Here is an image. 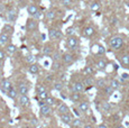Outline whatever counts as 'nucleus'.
Instances as JSON below:
<instances>
[{
	"instance_id": "9b49d317",
	"label": "nucleus",
	"mask_w": 129,
	"mask_h": 128,
	"mask_svg": "<svg viewBox=\"0 0 129 128\" xmlns=\"http://www.w3.org/2000/svg\"><path fill=\"white\" fill-rule=\"evenodd\" d=\"M57 111H58V115H65V114H70V109H69V107L65 105V103H62L61 106L58 107V109H57Z\"/></svg>"
},
{
	"instance_id": "0eeeda50",
	"label": "nucleus",
	"mask_w": 129,
	"mask_h": 128,
	"mask_svg": "<svg viewBox=\"0 0 129 128\" xmlns=\"http://www.w3.org/2000/svg\"><path fill=\"white\" fill-rule=\"evenodd\" d=\"M28 85L26 84V83H19L18 85V91L19 93H20V95H27V93H28Z\"/></svg>"
},
{
	"instance_id": "09e8293b",
	"label": "nucleus",
	"mask_w": 129,
	"mask_h": 128,
	"mask_svg": "<svg viewBox=\"0 0 129 128\" xmlns=\"http://www.w3.org/2000/svg\"><path fill=\"white\" fill-rule=\"evenodd\" d=\"M111 24H112V25H117V24H118V19L117 18H112V21H111Z\"/></svg>"
},
{
	"instance_id": "37998d69",
	"label": "nucleus",
	"mask_w": 129,
	"mask_h": 128,
	"mask_svg": "<svg viewBox=\"0 0 129 128\" xmlns=\"http://www.w3.org/2000/svg\"><path fill=\"white\" fill-rule=\"evenodd\" d=\"M59 57H61V55H59L58 53H55V54H54V57H53L54 62H56V61H58V60H59Z\"/></svg>"
},
{
	"instance_id": "393cba45",
	"label": "nucleus",
	"mask_w": 129,
	"mask_h": 128,
	"mask_svg": "<svg viewBox=\"0 0 129 128\" xmlns=\"http://www.w3.org/2000/svg\"><path fill=\"white\" fill-rule=\"evenodd\" d=\"M121 64L123 66H128L129 65V55H123L121 57Z\"/></svg>"
},
{
	"instance_id": "423d86ee",
	"label": "nucleus",
	"mask_w": 129,
	"mask_h": 128,
	"mask_svg": "<svg viewBox=\"0 0 129 128\" xmlns=\"http://www.w3.org/2000/svg\"><path fill=\"white\" fill-rule=\"evenodd\" d=\"M84 83L83 82H75L73 84V92H79V93H81V92H83L84 91Z\"/></svg>"
},
{
	"instance_id": "c03bdc74",
	"label": "nucleus",
	"mask_w": 129,
	"mask_h": 128,
	"mask_svg": "<svg viewBox=\"0 0 129 128\" xmlns=\"http://www.w3.org/2000/svg\"><path fill=\"white\" fill-rule=\"evenodd\" d=\"M61 80H62V81H66V80H68V74H66V73H64V74H62ZM62 81H61V82H62Z\"/></svg>"
},
{
	"instance_id": "c85d7f7f",
	"label": "nucleus",
	"mask_w": 129,
	"mask_h": 128,
	"mask_svg": "<svg viewBox=\"0 0 129 128\" xmlns=\"http://www.w3.org/2000/svg\"><path fill=\"white\" fill-rule=\"evenodd\" d=\"M55 98H53V97H48L47 98V99L45 100V102H46V105L47 106H49V107H51V106H53V105H55Z\"/></svg>"
},
{
	"instance_id": "5701e85b",
	"label": "nucleus",
	"mask_w": 129,
	"mask_h": 128,
	"mask_svg": "<svg viewBox=\"0 0 129 128\" xmlns=\"http://www.w3.org/2000/svg\"><path fill=\"white\" fill-rule=\"evenodd\" d=\"M83 72H84V74L85 75H92L93 74V69L91 68V66H85V68L83 69Z\"/></svg>"
},
{
	"instance_id": "58836bf2",
	"label": "nucleus",
	"mask_w": 129,
	"mask_h": 128,
	"mask_svg": "<svg viewBox=\"0 0 129 128\" xmlns=\"http://www.w3.org/2000/svg\"><path fill=\"white\" fill-rule=\"evenodd\" d=\"M4 30L6 31V33L11 34L12 31H14V28H12V26H10V25H6V26L4 27Z\"/></svg>"
},
{
	"instance_id": "9d476101",
	"label": "nucleus",
	"mask_w": 129,
	"mask_h": 128,
	"mask_svg": "<svg viewBox=\"0 0 129 128\" xmlns=\"http://www.w3.org/2000/svg\"><path fill=\"white\" fill-rule=\"evenodd\" d=\"M19 103H20V106H23V107H28L29 103H30V100H29V98L27 97V95H20V98H19Z\"/></svg>"
},
{
	"instance_id": "2f4dec72",
	"label": "nucleus",
	"mask_w": 129,
	"mask_h": 128,
	"mask_svg": "<svg viewBox=\"0 0 129 128\" xmlns=\"http://www.w3.org/2000/svg\"><path fill=\"white\" fill-rule=\"evenodd\" d=\"M17 50L16 45H14V44H9V45H7V52H9V53H15Z\"/></svg>"
},
{
	"instance_id": "20e7f679",
	"label": "nucleus",
	"mask_w": 129,
	"mask_h": 128,
	"mask_svg": "<svg viewBox=\"0 0 129 128\" xmlns=\"http://www.w3.org/2000/svg\"><path fill=\"white\" fill-rule=\"evenodd\" d=\"M66 44H68V46L71 50H74L78 46V39H76L75 36H70L68 38V41H66Z\"/></svg>"
},
{
	"instance_id": "c756f323",
	"label": "nucleus",
	"mask_w": 129,
	"mask_h": 128,
	"mask_svg": "<svg viewBox=\"0 0 129 128\" xmlns=\"http://www.w3.org/2000/svg\"><path fill=\"white\" fill-rule=\"evenodd\" d=\"M81 124H82V121H81L79 118L73 119V121H72V126H73V128H79L81 126Z\"/></svg>"
},
{
	"instance_id": "bf43d9fd",
	"label": "nucleus",
	"mask_w": 129,
	"mask_h": 128,
	"mask_svg": "<svg viewBox=\"0 0 129 128\" xmlns=\"http://www.w3.org/2000/svg\"><path fill=\"white\" fill-rule=\"evenodd\" d=\"M57 128H58V127H57Z\"/></svg>"
},
{
	"instance_id": "7c9ffc66",
	"label": "nucleus",
	"mask_w": 129,
	"mask_h": 128,
	"mask_svg": "<svg viewBox=\"0 0 129 128\" xmlns=\"http://www.w3.org/2000/svg\"><path fill=\"white\" fill-rule=\"evenodd\" d=\"M55 16H56V13H55V11H53V10L46 13V18L48 19V20H52V19H54V18H55Z\"/></svg>"
},
{
	"instance_id": "8fccbe9b",
	"label": "nucleus",
	"mask_w": 129,
	"mask_h": 128,
	"mask_svg": "<svg viewBox=\"0 0 129 128\" xmlns=\"http://www.w3.org/2000/svg\"><path fill=\"white\" fill-rule=\"evenodd\" d=\"M62 37V33L59 30H57V34H56V39H59Z\"/></svg>"
},
{
	"instance_id": "bb28decb",
	"label": "nucleus",
	"mask_w": 129,
	"mask_h": 128,
	"mask_svg": "<svg viewBox=\"0 0 129 128\" xmlns=\"http://www.w3.org/2000/svg\"><path fill=\"white\" fill-rule=\"evenodd\" d=\"M35 61H36V57L34 55H28L26 56V62L29 63L31 65V64H35Z\"/></svg>"
},
{
	"instance_id": "79ce46f5",
	"label": "nucleus",
	"mask_w": 129,
	"mask_h": 128,
	"mask_svg": "<svg viewBox=\"0 0 129 128\" xmlns=\"http://www.w3.org/2000/svg\"><path fill=\"white\" fill-rule=\"evenodd\" d=\"M62 4H63V6L69 7L72 4V0H62Z\"/></svg>"
},
{
	"instance_id": "cd10ccee",
	"label": "nucleus",
	"mask_w": 129,
	"mask_h": 128,
	"mask_svg": "<svg viewBox=\"0 0 129 128\" xmlns=\"http://www.w3.org/2000/svg\"><path fill=\"white\" fill-rule=\"evenodd\" d=\"M90 8H91L92 11H98L99 9H100V4H99V2H92L91 6H90Z\"/></svg>"
},
{
	"instance_id": "f3484780",
	"label": "nucleus",
	"mask_w": 129,
	"mask_h": 128,
	"mask_svg": "<svg viewBox=\"0 0 129 128\" xmlns=\"http://www.w3.org/2000/svg\"><path fill=\"white\" fill-rule=\"evenodd\" d=\"M95 66L98 70H105L106 66H107V62L105 60H99L98 62L95 63Z\"/></svg>"
},
{
	"instance_id": "603ef678",
	"label": "nucleus",
	"mask_w": 129,
	"mask_h": 128,
	"mask_svg": "<svg viewBox=\"0 0 129 128\" xmlns=\"http://www.w3.org/2000/svg\"><path fill=\"white\" fill-rule=\"evenodd\" d=\"M98 128H108V127H107L105 124H101V125H99L98 126Z\"/></svg>"
},
{
	"instance_id": "7ed1b4c3",
	"label": "nucleus",
	"mask_w": 129,
	"mask_h": 128,
	"mask_svg": "<svg viewBox=\"0 0 129 128\" xmlns=\"http://www.w3.org/2000/svg\"><path fill=\"white\" fill-rule=\"evenodd\" d=\"M37 27H38V24H37V21L35 19H28L27 20V25H26V29L28 31H33L37 29Z\"/></svg>"
},
{
	"instance_id": "de8ad7c7",
	"label": "nucleus",
	"mask_w": 129,
	"mask_h": 128,
	"mask_svg": "<svg viewBox=\"0 0 129 128\" xmlns=\"http://www.w3.org/2000/svg\"><path fill=\"white\" fill-rule=\"evenodd\" d=\"M5 58V53L2 51H0V61H2Z\"/></svg>"
},
{
	"instance_id": "aec40b11",
	"label": "nucleus",
	"mask_w": 129,
	"mask_h": 128,
	"mask_svg": "<svg viewBox=\"0 0 129 128\" xmlns=\"http://www.w3.org/2000/svg\"><path fill=\"white\" fill-rule=\"evenodd\" d=\"M53 46H51V45H46V46H44L43 47V54H45V55H49V54H52L53 53Z\"/></svg>"
},
{
	"instance_id": "4be33fe9",
	"label": "nucleus",
	"mask_w": 129,
	"mask_h": 128,
	"mask_svg": "<svg viewBox=\"0 0 129 128\" xmlns=\"http://www.w3.org/2000/svg\"><path fill=\"white\" fill-rule=\"evenodd\" d=\"M56 34H57V29L55 28H51L48 30V36L51 39H56Z\"/></svg>"
},
{
	"instance_id": "f704fd0d",
	"label": "nucleus",
	"mask_w": 129,
	"mask_h": 128,
	"mask_svg": "<svg viewBox=\"0 0 129 128\" xmlns=\"http://www.w3.org/2000/svg\"><path fill=\"white\" fill-rule=\"evenodd\" d=\"M103 91H105V93H107L108 95H111L113 92V89L110 87V85H107V87L103 88Z\"/></svg>"
},
{
	"instance_id": "1a4fd4ad",
	"label": "nucleus",
	"mask_w": 129,
	"mask_h": 128,
	"mask_svg": "<svg viewBox=\"0 0 129 128\" xmlns=\"http://www.w3.org/2000/svg\"><path fill=\"white\" fill-rule=\"evenodd\" d=\"M59 118H61V120L64 122V124H70V122L73 121V116H72L71 114L59 115Z\"/></svg>"
},
{
	"instance_id": "39448f33",
	"label": "nucleus",
	"mask_w": 129,
	"mask_h": 128,
	"mask_svg": "<svg viewBox=\"0 0 129 128\" xmlns=\"http://www.w3.org/2000/svg\"><path fill=\"white\" fill-rule=\"evenodd\" d=\"M52 107H49V106H44V107L41 108V110H39V114H41L42 117H47V116H49L52 114Z\"/></svg>"
},
{
	"instance_id": "6e6552de",
	"label": "nucleus",
	"mask_w": 129,
	"mask_h": 128,
	"mask_svg": "<svg viewBox=\"0 0 129 128\" xmlns=\"http://www.w3.org/2000/svg\"><path fill=\"white\" fill-rule=\"evenodd\" d=\"M62 60L65 64H72L74 62V56L70 53H65L63 55V57H62Z\"/></svg>"
},
{
	"instance_id": "72a5a7b5",
	"label": "nucleus",
	"mask_w": 129,
	"mask_h": 128,
	"mask_svg": "<svg viewBox=\"0 0 129 128\" xmlns=\"http://www.w3.org/2000/svg\"><path fill=\"white\" fill-rule=\"evenodd\" d=\"M102 110L105 112H109L111 110V105L109 102H106V103H103L102 105Z\"/></svg>"
},
{
	"instance_id": "f03ea898",
	"label": "nucleus",
	"mask_w": 129,
	"mask_h": 128,
	"mask_svg": "<svg viewBox=\"0 0 129 128\" xmlns=\"http://www.w3.org/2000/svg\"><path fill=\"white\" fill-rule=\"evenodd\" d=\"M11 88H12V84L10 83V81L7 80V79H4L0 82V89H1V91L4 93H8L11 90Z\"/></svg>"
},
{
	"instance_id": "ddd939ff",
	"label": "nucleus",
	"mask_w": 129,
	"mask_h": 128,
	"mask_svg": "<svg viewBox=\"0 0 129 128\" xmlns=\"http://www.w3.org/2000/svg\"><path fill=\"white\" fill-rule=\"evenodd\" d=\"M90 108V105H89V101H82L79 105V109L81 110L82 112H86Z\"/></svg>"
},
{
	"instance_id": "c9c22d12",
	"label": "nucleus",
	"mask_w": 129,
	"mask_h": 128,
	"mask_svg": "<svg viewBox=\"0 0 129 128\" xmlns=\"http://www.w3.org/2000/svg\"><path fill=\"white\" fill-rule=\"evenodd\" d=\"M105 53H106V48L102 45H98V52H96V54L98 55H103Z\"/></svg>"
},
{
	"instance_id": "864d4df0",
	"label": "nucleus",
	"mask_w": 129,
	"mask_h": 128,
	"mask_svg": "<svg viewBox=\"0 0 129 128\" xmlns=\"http://www.w3.org/2000/svg\"><path fill=\"white\" fill-rule=\"evenodd\" d=\"M46 79H47V81H51L52 79H53V77H52V75H48V77H47Z\"/></svg>"
},
{
	"instance_id": "ea45409f",
	"label": "nucleus",
	"mask_w": 129,
	"mask_h": 128,
	"mask_svg": "<svg viewBox=\"0 0 129 128\" xmlns=\"http://www.w3.org/2000/svg\"><path fill=\"white\" fill-rule=\"evenodd\" d=\"M74 33H75V31H74L73 27H69V28L66 29V34H68L69 37H70V36H74Z\"/></svg>"
},
{
	"instance_id": "6e6d98bb",
	"label": "nucleus",
	"mask_w": 129,
	"mask_h": 128,
	"mask_svg": "<svg viewBox=\"0 0 129 128\" xmlns=\"http://www.w3.org/2000/svg\"><path fill=\"white\" fill-rule=\"evenodd\" d=\"M84 128H93V127L91 126V125H85V126H84Z\"/></svg>"
},
{
	"instance_id": "412c9836",
	"label": "nucleus",
	"mask_w": 129,
	"mask_h": 128,
	"mask_svg": "<svg viewBox=\"0 0 129 128\" xmlns=\"http://www.w3.org/2000/svg\"><path fill=\"white\" fill-rule=\"evenodd\" d=\"M95 85H96V88H100V89H103L105 87H107V84H106V80H105V79H99V80L96 81Z\"/></svg>"
},
{
	"instance_id": "4d7b16f0",
	"label": "nucleus",
	"mask_w": 129,
	"mask_h": 128,
	"mask_svg": "<svg viewBox=\"0 0 129 128\" xmlns=\"http://www.w3.org/2000/svg\"><path fill=\"white\" fill-rule=\"evenodd\" d=\"M2 70V64H1V62H0V71Z\"/></svg>"
},
{
	"instance_id": "a18cd8bd",
	"label": "nucleus",
	"mask_w": 129,
	"mask_h": 128,
	"mask_svg": "<svg viewBox=\"0 0 129 128\" xmlns=\"http://www.w3.org/2000/svg\"><path fill=\"white\" fill-rule=\"evenodd\" d=\"M38 105H39V107H44V106H46V102H45V100H41V101L38 102Z\"/></svg>"
},
{
	"instance_id": "a878e982",
	"label": "nucleus",
	"mask_w": 129,
	"mask_h": 128,
	"mask_svg": "<svg viewBox=\"0 0 129 128\" xmlns=\"http://www.w3.org/2000/svg\"><path fill=\"white\" fill-rule=\"evenodd\" d=\"M7 94H8V97H9V98H11V99H15V98L17 97V94H18V93H17L16 89H14V88H11V90L9 91V92L7 93Z\"/></svg>"
},
{
	"instance_id": "473e14b6",
	"label": "nucleus",
	"mask_w": 129,
	"mask_h": 128,
	"mask_svg": "<svg viewBox=\"0 0 129 128\" xmlns=\"http://www.w3.org/2000/svg\"><path fill=\"white\" fill-rule=\"evenodd\" d=\"M63 82H55L54 83V89L57 90V91H62L63 90Z\"/></svg>"
},
{
	"instance_id": "5fc2aeb1",
	"label": "nucleus",
	"mask_w": 129,
	"mask_h": 128,
	"mask_svg": "<svg viewBox=\"0 0 129 128\" xmlns=\"http://www.w3.org/2000/svg\"><path fill=\"white\" fill-rule=\"evenodd\" d=\"M115 128H125V127L122 125H117V126H115Z\"/></svg>"
},
{
	"instance_id": "2eb2a0df",
	"label": "nucleus",
	"mask_w": 129,
	"mask_h": 128,
	"mask_svg": "<svg viewBox=\"0 0 129 128\" xmlns=\"http://www.w3.org/2000/svg\"><path fill=\"white\" fill-rule=\"evenodd\" d=\"M94 28L92 26H88L84 28V36H86V37H90V36H92L94 34Z\"/></svg>"
},
{
	"instance_id": "f8f14e48",
	"label": "nucleus",
	"mask_w": 129,
	"mask_h": 128,
	"mask_svg": "<svg viewBox=\"0 0 129 128\" xmlns=\"http://www.w3.org/2000/svg\"><path fill=\"white\" fill-rule=\"evenodd\" d=\"M27 11H28L29 15L35 17L36 14L38 13V8H37V6H35V5H30V6H28V8H27Z\"/></svg>"
},
{
	"instance_id": "dca6fc26",
	"label": "nucleus",
	"mask_w": 129,
	"mask_h": 128,
	"mask_svg": "<svg viewBox=\"0 0 129 128\" xmlns=\"http://www.w3.org/2000/svg\"><path fill=\"white\" fill-rule=\"evenodd\" d=\"M83 83H84V85H86L88 88H91L94 84V80H93V78H91V77H86L84 79Z\"/></svg>"
},
{
	"instance_id": "6ab92c4d",
	"label": "nucleus",
	"mask_w": 129,
	"mask_h": 128,
	"mask_svg": "<svg viewBox=\"0 0 129 128\" xmlns=\"http://www.w3.org/2000/svg\"><path fill=\"white\" fill-rule=\"evenodd\" d=\"M28 71L31 73V74H37V73L39 72L38 65H37V64H31V65L28 68Z\"/></svg>"
},
{
	"instance_id": "4c0bfd02",
	"label": "nucleus",
	"mask_w": 129,
	"mask_h": 128,
	"mask_svg": "<svg viewBox=\"0 0 129 128\" xmlns=\"http://www.w3.org/2000/svg\"><path fill=\"white\" fill-rule=\"evenodd\" d=\"M46 91V87L45 85H43V84H41V85H38V87H37V93H43V92H45Z\"/></svg>"
},
{
	"instance_id": "b1692460",
	"label": "nucleus",
	"mask_w": 129,
	"mask_h": 128,
	"mask_svg": "<svg viewBox=\"0 0 129 128\" xmlns=\"http://www.w3.org/2000/svg\"><path fill=\"white\" fill-rule=\"evenodd\" d=\"M71 99L73 100L74 102H76V101H79V100L81 99V94L79 92H73L71 94Z\"/></svg>"
},
{
	"instance_id": "a19ab883",
	"label": "nucleus",
	"mask_w": 129,
	"mask_h": 128,
	"mask_svg": "<svg viewBox=\"0 0 129 128\" xmlns=\"http://www.w3.org/2000/svg\"><path fill=\"white\" fill-rule=\"evenodd\" d=\"M38 97L41 98L42 100H46L47 98H48V93H47L46 91H45V92H43V93H39V94H38Z\"/></svg>"
},
{
	"instance_id": "13d9d810",
	"label": "nucleus",
	"mask_w": 129,
	"mask_h": 128,
	"mask_svg": "<svg viewBox=\"0 0 129 128\" xmlns=\"http://www.w3.org/2000/svg\"><path fill=\"white\" fill-rule=\"evenodd\" d=\"M125 1H127V2H129V0H125Z\"/></svg>"
},
{
	"instance_id": "f257e3e1",
	"label": "nucleus",
	"mask_w": 129,
	"mask_h": 128,
	"mask_svg": "<svg viewBox=\"0 0 129 128\" xmlns=\"http://www.w3.org/2000/svg\"><path fill=\"white\" fill-rule=\"evenodd\" d=\"M109 44H110L111 48H113V50H120L123 45V38L120 37V36H113L110 39Z\"/></svg>"
},
{
	"instance_id": "a211bd4d",
	"label": "nucleus",
	"mask_w": 129,
	"mask_h": 128,
	"mask_svg": "<svg viewBox=\"0 0 129 128\" xmlns=\"http://www.w3.org/2000/svg\"><path fill=\"white\" fill-rule=\"evenodd\" d=\"M109 85H110L113 90H118L119 88H120V83H119V81L116 80V79H112V80L110 81V84Z\"/></svg>"
},
{
	"instance_id": "e433bc0d",
	"label": "nucleus",
	"mask_w": 129,
	"mask_h": 128,
	"mask_svg": "<svg viewBox=\"0 0 129 128\" xmlns=\"http://www.w3.org/2000/svg\"><path fill=\"white\" fill-rule=\"evenodd\" d=\"M59 66H61V63H59L58 61L54 62L53 64H52V71H57L59 69Z\"/></svg>"
},
{
	"instance_id": "49530a36",
	"label": "nucleus",
	"mask_w": 129,
	"mask_h": 128,
	"mask_svg": "<svg viewBox=\"0 0 129 128\" xmlns=\"http://www.w3.org/2000/svg\"><path fill=\"white\" fill-rule=\"evenodd\" d=\"M121 78L127 80V79H129V74H128V73H122V74H121Z\"/></svg>"
},
{
	"instance_id": "4468645a",
	"label": "nucleus",
	"mask_w": 129,
	"mask_h": 128,
	"mask_svg": "<svg viewBox=\"0 0 129 128\" xmlns=\"http://www.w3.org/2000/svg\"><path fill=\"white\" fill-rule=\"evenodd\" d=\"M9 38H10L9 34L2 33L1 35H0V45H5V44H7V42L9 41Z\"/></svg>"
},
{
	"instance_id": "3c124183",
	"label": "nucleus",
	"mask_w": 129,
	"mask_h": 128,
	"mask_svg": "<svg viewBox=\"0 0 129 128\" xmlns=\"http://www.w3.org/2000/svg\"><path fill=\"white\" fill-rule=\"evenodd\" d=\"M31 125L36 126V125H37V119H33V120H31Z\"/></svg>"
}]
</instances>
